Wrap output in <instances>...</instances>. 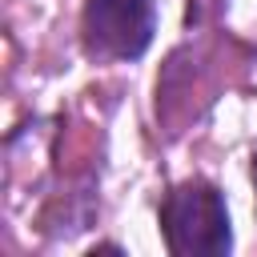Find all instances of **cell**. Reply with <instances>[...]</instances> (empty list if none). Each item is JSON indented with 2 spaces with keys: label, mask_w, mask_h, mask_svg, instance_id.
I'll list each match as a JSON object with an SVG mask.
<instances>
[{
  "label": "cell",
  "mask_w": 257,
  "mask_h": 257,
  "mask_svg": "<svg viewBox=\"0 0 257 257\" xmlns=\"http://www.w3.org/2000/svg\"><path fill=\"white\" fill-rule=\"evenodd\" d=\"M161 233L173 257H221L233 249L225 197L209 181H185L165 197Z\"/></svg>",
  "instance_id": "6da1fadb"
},
{
  "label": "cell",
  "mask_w": 257,
  "mask_h": 257,
  "mask_svg": "<svg viewBox=\"0 0 257 257\" xmlns=\"http://www.w3.org/2000/svg\"><path fill=\"white\" fill-rule=\"evenodd\" d=\"M157 28L153 0H84L80 32L96 60H137Z\"/></svg>",
  "instance_id": "7a4b0ae2"
},
{
  "label": "cell",
  "mask_w": 257,
  "mask_h": 257,
  "mask_svg": "<svg viewBox=\"0 0 257 257\" xmlns=\"http://www.w3.org/2000/svg\"><path fill=\"white\" fill-rule=\"evenodd\" d=\"M253 185H257V149H253Z\"/></svg>",
  "instance_id": "3957f363"
}]
</instances>
